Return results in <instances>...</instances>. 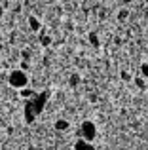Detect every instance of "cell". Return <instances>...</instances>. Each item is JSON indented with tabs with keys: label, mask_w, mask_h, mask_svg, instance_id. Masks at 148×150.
I'll return each mask as SVG.
<instances>
[{
	"label": "cell",
	"mask_w": 148,
	"mask_h": 150,
	"mask_svg": "<svg viewBox=\"0 0 148 150\" xmlns=\"http://www.w3.org/2000/svg\"><path fill=\"white\" fill-rule=\"evenodd\" d=\"M141 74H142L144 78H148V63H144V65L141 67Z\"/></svg>",
	"instance_id": "obj_1"
}]
</instances>
